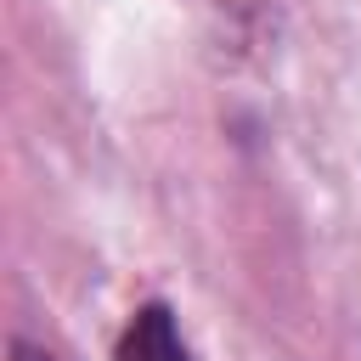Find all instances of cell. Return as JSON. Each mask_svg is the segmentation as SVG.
Returning <instances> with one entry per match:
<instances>
[{"mask_svg": "<svg viewBox=\"0 0 361 361\" xmlns=\"http://www.w3.org/2000/svg\"><path fill=\"white\" fill-rule=\"evenodd\" d=\"M118 361H186V344H180V327H175L169 305H141L124 322Z\"/></svg>", "mask_w": 361, "mask_h": 361, "instance_id": "cell-1", "label": "cell"}, {"mask_svg": "<svg viewBox=\"0 0 361 361\" xmlns=\"http://www.w3.org/2000/svg\"><path fill=\"white\" fill-rule=\"evenodd\" d=\"M11 361H62V355H51V350H39L28 338H11Z\"/></svg>", "mask_w": 361, "mask_h": 361, "instance_id": "cell-2", "label": "cell"}]
</instances>
